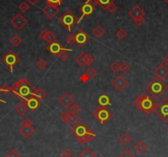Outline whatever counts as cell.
Listing matches in <instances>:
<instances>
[{"instance_id":"cell-1","label":"cell","mask_w":168,"mask_h":157,"mask_svg":"<svg viewBox=\"0 0 168 157\" xmlns=\"http://www.w3.org/2000/svg\"><path fill=\"white\" fill-rule=\"evenodd\" d=\"M35 90V86L27 78H22L12 86V92L21 101H26L28 99L34 96Z\"/></svg>"},{"instance_id":"cell-2","label":"cell","mask_w":168,"mask_h":157,"mask_svg":"<svg viewBox=\"0 0 168 157\" xmlns=\"http://www.w3.org/2000/svg\"><path fill=\"white\" fill-rule=\"evenodd\" d=\"M71 133L83 145L90 142L96 137V134L88 128V126L83 121L77 122L71 130Z\"/></svg>"},{"instance_id":"cell-3","label":"cell","mask_w":168,"mask_h":157,"mask_svg":"<svg viewBox=\"0 0 168 157\" xmlns=\"http://www.w3.org/2000/svg\"><path fill=\"white\" fill-rule=\"evenodd\" d=\"M133 104L136 109L141 110L146 115L151 114L152 111H154L157 107V103L153 100V98L149 95H146V94H143L141 96H139L138 98L134 100Z\"/></svg>"},{"instance_id":"cell-4","label":"cell","mask_w":168,"mask_h":157,"mask_svg":"<svg viewBox=\"0 0 168 157\" xmlns=\"http://www.w3.org/2000/svg\"><path fill=\"white\" fill-rule=\"evenodd\" d=\"M168 86L162 79L159 77H155L147 86H146V90L152 95L154 98L158 99L162 96L163 93H165L167 91Z\"/></svg>"},{"instance_id":"cell-5","label":"cell","mask_w":168,"mask_h":157,"mask_svg":"<svg viewBox=\"0 0 168 157\" xmlns=\"http://www.w3.org/2000/svg\"><path fill=\"white\" fill-rule=\"evenodd\" d=\"M59 21L68 31H71L73 27L77 23H78L76 16L69 10L65 11L64 13L62 14V16L59 17Z\"/></svg>"},{"instance_id":"cell-6","label":"cell","mask_w":168,"mask_h":157,"mask_svg":"<svg viewBox=\"0 0 168 157\" xmlns=\"http://www.w3.org/2000/svg\"><path fill=\"white\" fill-rule=\"evenodd\" d=\"M93 115L102 124H106L113 117L111 112L105 106H99L94 109Z\"/></svg>"},{"instance_id":"cell-7","label":"cell","mask_w":168,"mask_h":157,"mask_svg":"<svg viewBox=\"0 0 168 157\" xmlns=\"http://www.w3.org/2000/svg\"><path fill=\"white\" fill-rule=\"evenodd\" d=\"M1 61L5 65L11 72H13L14 67L18 64L20 61V58L14 53L13 50H9L6 53V54L1 59Z\"/></svg>"},{"instance_id":"cell-8","label":"cell","mask_w":168,"mask_h":157,"mask_svg":"<svg viewBox=\"0 0 168 157\" xmlns=\"http://www.w3.org/2000/svg\"><path fill=\"white\" fill-rule=\"evenodd\" d=\"M154 112L161 119L168 123V98H164L159 104H157Z\"/></svg>"},{"instance_id":"cell-9","label":"cell","mask_w":168,"mask_h":157,"mask_svg":"<svg viewBox=\"0 0 168 157\" xmlns=\"http://www.w3.org/2000/svg\"><path fill=\"white\" fill-rule=\"evenodd\" d=\"M75 37V43L77 44V46H79L80 48L83 47L89 41L90 37L89 35L86 33L83 30L80 29L78 30L76 33L74 34Z\"/></svg>"},{"instance_id":"cell-10","label":"cell","mask_w":168,"mask_h":157,"mask_svg":"<svg viewBox=\"0 0 168 157\" xmlns=\"http://www.w3.org/2000/svg\"><path fill=\"white\" fill-rule=\"evenodd\" d=\"M46 49L54 57H59V53L64 50V47L62 46L61 44L56 40H54L53 42L50 43L49 46L46 47Z\"/></svg>"},{"instance_id":"cell-11","label":"cell","mask_w":168,"mask_h":157,"mask_svg":"<svg viewBox=\"0 0 168 157\" xmlns=\"http://www.w3.org/2000/svg\"><path fill=\"white\" fill-rule=\"evenodd\" d=\"M10 22L11 24L13 25L17 30L21 31L23 27H26V25L28 23V21L21 13H17L15 15L13 18L11 20Z\"/></svg>"},{"instance_id":"cell-12","label":"cell","mask_w":168,"mask_h":157,"mask_svg":"<svg viewBox=\"0 0 168 157\" xmlns=\"http://www.w3.org/2000/svg\"><path fill=\"white\" fill-rule=\"evenodd\" d=\"M42 13L46 15L48 18L53 19L57 14L59 13V9L58 7H56L52 4H47L45 8L42 9Z\"/></svg>"},{"instance_id":"cell-13","label":"cell","mask_w":168,"mask_h":157,"mask_svg":"<svg viewBox=\"0 0 168 157\" xmlns=\"http://www.w3.org/2000/svg\"><path fill=\"white\" fill-rule=\"evenodd\" d=\"M81 13H82V16H81L80 20L83 18V16H90L92 13H94V12L96 11V8L94 7V5L91 3H85L83 6H81L80 8Z\"/></svg>"},{"instance_id":"cell-14","label":"cell","mask_w":168,"mask_h":157,"mask_svg":"<svg viewBox=\"0 0 168 157\" xmlns=\"http://www.w3.org/2000/svg\"><path fill=\"white\" fill-rule=\"evenodd\" d=\"M111 85L119 91H123L128 85V82L122 77V76H117L114 80L112 81Z\"/></svg>"},{"instance_id":"cell-15","label":"cell","mask_w":168,"mask_h":157,"mask_svg":"<svg viewBox=\"0 0 168 157\" xmlns=\"http://www.w3.org/2000/svg\"><path fill=\"white\" fill-rule=\"evenodd\" d=\"M59 103L64 107V109H69L74 103V99L69 95V92H65L63 96L59 99Z\"/></svg>"},{"instance_id":"cell-16","label":"cell","mask_w":168,"mask_h":157,"mask_svg":"<svg viewBox=\"0 0 168 157\" xmlns=\"http://www.w3.org/2000/svg\"><path fill=\"white\" fill-rule=\"evenodd\" d=\"M96 73H97V72H96V71L95 70V68H93L92 67H89L88 69H87V71H86V72L80 77V81L82 82L86 83L88 80L92 79V78L96 76Z\"/></svg>"},{"instance_id":"cell-17","label":"cell","mask_w":168,"mask_h":157,"mask_svg":"<svg viewBox=\"0 0 168 157\" xmlns=\"http://www.w3.org/2000/svg\"><path fill=\"white\" fill-rule=\"evenodd\" d=\"M153 72L157 77H159L161 79H165L166 77H168V68L164 64H160Z\"/></svg>"},{"instance_id":"cell-18","label":"cell","mask_w":168,"mask_h":157,"mask_svg":"<svg viewBox=\"0 0 168 157\" xmlns=\"http://www.w3.org/2000/svg\"><path fill=\"white\" fill-rule=\"evenodd\" d=\"M24 102L27 104V106L28 107V109H31L32 111H35V109H37L40 104V100L36 98L35 96H32Z\"/></svg>"},{"instance_id":"cell-19","label":"cell","mask_w":168,"mask_h":157,"mask_svg":"<svg viewBox=\"0 0 168 157\" xmlns=\"http://www.w3.org/2000/svg\"><path fill=\"white\" fill-rule=\"evenodd\" d=\"M19 133H21V136H23L25 138H30L35 133V128H33L32 126H22L19 129Z\"/></svg>"},{"instance_id":"cell-20","label":"cell","mask_w":168,"mask_h":157,"mask_svg":"<svg viewBox=\"0 0 168 157\" xmlns=\"http://www.w3.org/2000/svg\"><path fill=\"white\" fill-rule=\"evenodd\" d=\"M129 15L132 17L133 19L139 17V16H142L145 15V12L142 9L139 5L134 6L129 12Z\"/></svg>"},{"instance_id":"cell-21","label":"cell","mask_w":168,"mask_h":157,"mask_svg":"<svg viewBox=\"0 0 168 157\" xmlns=\"http://www.w3.org/2000/svg\"><path fill=\"white\" fill-rule=\"evenodd\" d=\"M133 149L135 150V152H136L137 153H139V155H142L144 154V152L147 151V146L144 143L143 141H139L134 145Z\"/></svg>"},{"instance_id":"cell-22","label":"cell","mask_w":168,"mask_h":157,"mask_svg":"<svg viewBox=\"0 0 168 157\" xmlns=\"http://www.w3.org/2000/svg\"><path fill=\"white\" fill-rule=\"evenodd\" d=\"M98 104H100V106H107V105H110L111 102H110V99L109 98V96L106 95H102L98 98Z\"/></svg>"},{"instance_id":"cell-23","label":"cell","mask_w":168,"mask_h":157,"mask_svg":"<svg viewBox=\"0 0 168 157\" xmlns=\"http://www.w3.org/2000/svg\"><path fill=\"white\" fill-rule=\"evenodd\" d=\"M15 110H16V112L19 115H24L27 112V110H28V107L27 106V104H26V103L24 101H21L16 107Z\"/></svg>"},{"instance_id":"cell-24","label":"cell","mask_w":168,"mask_h":157,"mask_svg":"<svg viewBox=\"0 0 168 157\" xmlns=\"http://www.w3.org/2000/svg\"><path fill=\"white\" fill-rule=\"evenodd\" d=\"M105 30L102 28L100 25H98V26H96V27H95V28H94L93 30H92V34H93L94 35H95V37H96L97 39H99V38H101L102 36V35L105 34Z\"/></svg>"},{"instance_id":"cell-25","label":"cell","mask_w":168,"mask_h":157,"mask_svg":"<svg viewBox=\"0 0 168 157\" xmlns=\"http://www.w3.org/2000/svg\"><path fill=\"white\" fill-rule=\"evenodd\" d=\"M115 0H98L97 1V5H99L102 9L106 10L107 8L110 5L111 3H115Z\"/></svg>"},{"instance_id":"cell-26","label":"cell","mask_w":168,"mask_h":157,"mask_svg":"<svg viewBox=\"0 0 168 157\" xmlns=\"http://www.w3.org/2000/svg\"><path fill=\"white\" fill-rule=\"evenodd\" d=\"M132 138L130 136H129L127 133H123L122 135L119 137V141L124 146H127L131 141Z\"/></svg>"},{"instance_id":"cell-27","label":"cell","mask_w":168,"mask_h":157,"mask_svg":"<svg viewBox=\"0 0 168 157\" xmlns=\"http://www.w3.org/2000/svg\"><path fill=\"white\" fill-rule=\"evenodd\" d=\"M78 157H96V155L90 148H85L81 152Z\"/></svg>"},{"instance_id":"cell-28","label":"cell","mask_w":168,"mask_h":157,"mask_svg":"<svg viewBox=\"0 0 168 157\" xmlns=\"http://www.w3.org/2000/svg\"><path fill=\"white\" fill-rule=\"evenodd\" d=\"M34 96H35L36 98H38L39 100H43L46 96V92L42 88H35V92H34Z\"/></svg>"},{"instance_id":"cell-29","label":"cell","mask_w":168,"mask_h":157,"mask_svg":"<svg viewBox=\"0 0 168 157\" xmlns=\"http://www.w3.org/2000/svg\"><path fill=\"white\" fill-rule=\"evenodd\" d=\"M77 121H78V116H77L76 114H73V113L70 112L69 116V119H68L67 122H68L70 126H74L77 122Z\"/></svg>"},{"instance_id":"cell-30","label":"cell","mask_w":168,"mask_h":157,"mask_svg":"<svg viewBox=\"0 0 168 157\" xmlns=\"http://www.w3.org/2000/svg\"><path fill=\"white\" fill-rule=\"evenodd\" d=\"M22 42V40L21 39V37L17 35H14L13 37L11 38L10 43L14 46V47H18L20 45Z\"/></svg>"},{"instance_id":"cell-31","label":"cell","mask_w":168,"mask_h":157,"mask_svg":"<svg viewBox=\"0 0 168 157\" xmlns=\"http://www.w3.org/2000/svg\"><path fill=\"white\" fill-rule=\"evenodd\" d=\"M76 62H77V64H79L81 67H85L86 64H85V53H80L79 55L77 56V58H76Z\"/></svg>"},{"instance_id":"cell-32","label":"cell","mask_w":168,"mask_h":157,"mask_svg":"<svg viewBox=\"0 0 168 157\" xmlns=\"http://www.w3.org/2000/svg\"><path fill=\"white\" fill-rule=\"evenodd\" d=\"M95 61V58L91 55V53H85V64L86 66H90L93 62Z\"/></svg>"},{"instance_id":"cell-33","label":"cell","mask_w":168,"mask_h":157,"mask_svg":"<svg viewBox=\"0 0 168 157\" xmlns=\"http://www.w3.org/2000/svg\"><path fill=\"white\" fill-rule=\"evenodd\" d=\"M48 64H47V61H46V59H40L36 62V66H37L38 68H40V69H45L46 67H47Z\"/></svg>"},{"instance_id":"cell-34","label":"cell","mask_w":168,"mask_h":157,"mask_svg":"<svg viewBox=\"0 0 168 157\" xmlns=\"http://www.w3.org/2000/svg\"><path fill=\"white\" fill-rule=\"evenodd\" d=\"M129 70H130V66H129L127 63H123V64H120V71L122 72V73L126 74V73H128Z\"/></svg>"},{"instance_id":"cell-35","label":"cell","mask_w":168,"mask_h":157,"mask_svg":"<svg viewBox=\"0 0 168 157\" xmlns=\"http://www.w3.org/2000/svg\"><path fill=\"white\" fill-rule=\"evenodd\" d=\"M46 40V42H48L49 44L51 42H53L54 40H55V35H54L51 31H48L47 35H46V37L45 38V40Z\"/></svg>"},{"instance_id":"cell-36","label":"cell","mask_w":168,"mask_h":157,"mask_svg":"<svg viewBox=\"0 0 168 157\" xmlns=\"http://www.w3.org/2000/svg\"><path fill=\"white\" fill-rule=\"evenodd\" d=\"M18 8H19V10H21L22 13H27V11L29 10L30 6L27 2L23 1V2H21V3L19 4Z\"/></svg>"},{"instance_id":"cell-37","label":"cell","mask_w":168,"mask_h":157,"mask_svg":"<svg viewBox=\"0 0 168 157\" xmlns=\"http://www.w3.org/2000/svg\"><path fill=\"white\" fill-rule=\"evenodd\" d=\"M115 35H116V37L119 38L120 40H123V39H125V38L127 36V32L125 31L124 29H119L115 33Z\"/></svg>"},{"instance_id":"cell-38","label":"cell","mask_w":168,"mask_h":157,"mask_svg":"<svg viewBox=\"0 0 168 157\" xmlns=\"http://www.w3.org/2000/svg\"><path fill=\"white\" fill-rule=\"evenodd\" d=\"M70 109H71V113L77 115V113L81 110V106L77 104V103H75L74 102V103L70 106Z\"/></svg>"},{"instance_id":"cell-39","label":"cell","mask_w":168,"mask_h":157,"mask_svg":"<svg viewBox=\"0 0 168 157\" xmlns=\"http://www.w3.org/2000/svg\"><path fill=\"white\" fill-rule=\"evenodd\" d=\"M59 58L62 62H65L69 59V53H68L65 49H64V50H63L61 53H59Z\"/></svg>"},{"instance_id":"cell-40","label":"cell","mask_w":168,"mask_h":157,"mask_svg":"<svg viewBox=\"0 0 168 157\" xmlns=\"http://www.w3.org/2000/svg\"><path fill=\"white\" fill-rule=\"evenodd\" d=\"M65 41L66 43L69 45V46H72L73 45H74L75 44V37L74 35H73V34H69V35H68L66 38H65Z\"/></svg>"},{"instance_id":"cell-41","label":"cell","mask_w":168,"mask_h":157,"mask_svg":"<svg viewBox=\"0 0 168 157\" xmlns=\"http://www.w3.org/2000/svg\"><path fill=\"white\" fill-rule=\"evenodd\" d=\"M120 64H118L117 62H113L110 66V69L111 70L112 72H117L118 71H120Z\"/></svg>"},{"instance_id":"cell-42","label":"cell","mask_w":168,"mask_h":157,"mask_svg":"<svg viewBox=\"0 0 168 157\" xmlns=\"http://www.w3.org/2000/svg\"><path fill=\"white\" fill-rule=\"evenodd\" d=\"M133 22L137 26H142L145 22V18H144V16H139V17H136V18L133 19Z\"/></svg>"},{"instance_id":"cell-43","label":"cell","mask_w":168,"mask_h":157,"mask_svg":"<svg viewBox=\"0 0 168 157\" xmlns=\"http://www.w3.org/2000/svg\"><path fill=\"white\" fill-rule=\"evenodd\" d=\"M12 91V86H8V84H5L3 86V87H1V92H3L4 95H8Z\"/></svg>"},{"instance_id":"cell-44","label":"cell","mask_w":168,"mask_h":157,"mask_svg":"<svg viewBox=\"0 0 168 157\" xmlns=\"http://www.w3.org/2000/svg\"><path fill=\"white\" fill-rule=\"evenodd\" d=\"M69 114L70 112L67 111V110H64L63 113H62L61 115H59V117H60V119H61L63 121H64V122H66L68 121V119H69Z\"/></svg>"},{"instance_id":"cell-45","label":"cell","mask_w":168,"mask_h":157,"mask_svg":"<svg viewBox=\"0 0 168 157\" xmlns=\"http://www.w3.org/2000/svg\"><path fill=\"white\" fill-rule=\"evenodd\" d=\"M73 155V152L70 151L69 148H65V149L61 152L62 157H71Z\"/></svg>"},{"instance_id":"cell-46","label":"cell","mask_w":168,"mask_h":157,"mask_svg":"<svg viewBox=\"0 0 168 157\" xmlns=\"http://www.w3.org/2000/svg\"><path fill=\"white\" fill-rule=\"evenodd\" d=\"M32 121L30 119V118L26 117L25 119H22L21 121V125L22 126H32Z\"/></svg>"},{"instance_id":"cell-47","label":"cell","mask_w":168,"mask_h":157,"mask_svg":"<svg viewBox=\"0 0 168 157\" xmlns=\"http://www.w3.org/2000/svg\"><path fill=\"white\" fill-rule=\"evenodd\" d=\"M119 157H134L133 156V155L131 153L129 150H125L124 152L120 155V156Z\"/></svg>"},{"instance_id":"cell-48","label":"cell","mask_w":168,"mask_h":157,"mask_svg":"<svg viewBox=\"0 0 168 157\" xmlns=\"http://www.w3.org/2000/svg\"><path fill=\"white\" fill-rule=\"evenodd\" d=\"M19 154L15 151L14 149H12L11 151H9L8 154H7V157H19Z\"/></svg>"},{"instance_id":"cell-49","label":"cell","mask_w":168,"mask_h":157,"mask_svg":"<svg viewBox=\"0 0 168 157\" xmlns=\"http://www.w3.org/2000/svg\"><path fill=\"white\" fill-rule=\"evenodd\" d=\"M106 10L109 11L110 13H114L115 11L117 10V6L115 5V3H111V4L109 5V7L107 8Z\"/></svg>"},{"instance_id":"cell-50","label":"cell","mask_w":168,"mask_h":157,"mask_svg":"<svg viewBox=\"0 0 168 157\" xmlns=\"http://www.w3.org/2000/svg\"><path fill=\"white\" fill-rule=\"evenodd\" d=\"M46 1L49 4H52V5L56 6V7H59L61 4V3L59 2V0H46Z\"/></svg>"},{"instance_id":"cell-51","label":"cell","mask_w":168,"mask_h":157,"mask_svg":"<svg viewBox=\"0 0 168 157\" xmlns=\"http://www.w3.org/2000/svg\"><path fill=\"white\" fill-rule=\"evenodd\" d=\"M47 33H48V31H47V30H43V31H41L40 32L39 36H40L42 40H45V38H46V35H47Z\"/></svg>"},{"instance_id":"cell-52","label":"cell","mask_w":168,"mask_h":157,"mask_svg":"<svg viewBox=\"0 0 168 157\" xmlns=\"http://www.w3.org/2000/svg\"><path fill=\"white\" fill-rule=\"evenodd\" d=\"M162 62L165 65H168V54L164 56V58L162 59Z\"/></svg>"},{"instance_id":"cell-53","label":"cell","mask_w":168,"mask_h":157,"mask_svg":"<svg viewBox=\"0 0 168 157\" xmlns=\"http://www.w3.org/2000/svg\"><path fill=\"white\" fill-rule=\"evenodd\" d=\"M28 2H29L30 3H32V4H33V5H35L36 3L40 1V0H27Z\"/></svg>"},{"instance_id":"cell-54","label":"cell","mask_w":168,"mask_h":157,"mask_svg":"<svg viewBox=\"0 0 168 157\" xmlns=\"http://www.w3.org/2000/svg\"><path fill=\"white\" fill-rule=\"evenodd\" d=\"M97 1H98V0H88L87 2H88V3H92V4L95 6V5H97Z\"/></svg>"},{"instance_id":"cell-55","label":"cell","mask_w":168,"mask_h":157,"mask_svg":"<svg viewBox=\"0 0 168 157\" xmlns=\"http://www.w3.org/2000/svg\"><path fill=\"white\" fill-rule=\"evenodd\" d=\"M0 92H1V87H0ZM0 102H3V103H6V101H4V100H0Z\"/></svg>"},{"instance_id":"cell-56","label":"cell","mask_w":168,"mask_h":157,"mask_svg":"<svg viewBox=\"0 0 168 157\" xmlns=\"http://www.w3.org/2000/svg\"><path fill=\"white\" fill-rule=\"evenodd\" d=\"M164 1H165L166 3H167V4H168V0H164Z\"/></svg>"},{"instance_id":"cell-57","label":"cell","mask_w":168,"mask_h":157,"mask_svg":"<svg viewBox=\"0 0 168 157\" xmlns=\"http://www.w3.org/2000/svg\"><path fill=\"white\" fill-rule=\"evenodd\" d=\"M63 1H64V0H59V2H60L61 3H62V2H63Z\"/></svg>"},{"instance_id":"cell-58","label":"cell","mask_w":168,"mask_h":157,"mask_svg":"<svg viewBox=\"0 0 168 157\" xmlns=\"http://www.w3.org/2000/svg\"><path fill=\"white\" fill-rule=\"evenodd\" d=\"M167 133H168V128H167Z\"/></svg>"}]
</instances>
